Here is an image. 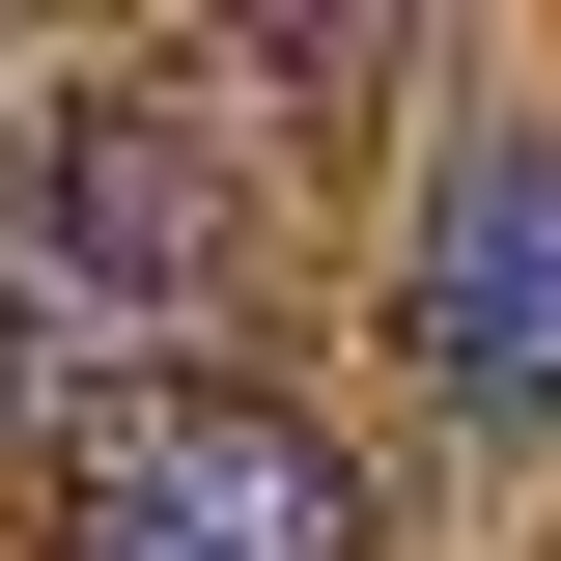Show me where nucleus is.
<instances>
[{"mask_svg":"<svg viewBox=\"0 0 561 561\" xmlns=\"http://www.w3.org/2000/svg\"><path fill=\"white\" fill-rule=\"evenodd\" d=\"M84 561H365V478H337V421H309V393L169 365V393L84 449Z\"/></svg>","mask_w":561,"mask_h":561,"instance_id":"f03ea898","label":"nucleus"},{"mask_svg":"<svg viewBox=\"0 0 561 561\" xmlns=\"http://www.w3.org/2000/svg\"><path fill=\"white\" fill-rule=\"evenodd\" d=\"M225 140L197 84H57V113L0 140V280H28V337H84V309H197L225 280Z\"/></svg>","mask_w":561,"mask_h":561,"instance_id":"f257e3e1","label":"nucleus"},{"mask_svg":"<svg viewBox=\"0 0 561 561\" xmlns=\"http://www.w3.org/2000/svg\"><path fill=\"white\" fill-rule=\"evenodd\" d=\"M421 393L478 421V449H561V113H505V140H449L421 169Z\"/></svg>","mask_w":561,"mask_h":561,"instance_id":"7ed1b4c3","label":"nucleus"},{"mask_svg":"<svg viewBox=\"0 0 561 561\" xmlns=\"http://www.w3.org/2000/svg\"><path fill=\"white\" fill-rule=\"evenodd\" d=\"M28 393H57V337H28V280H0V421H28Z\"/></svg>","mask_w":561,"mask_h":561,"instance_id":"20e7f679","label":"nucleus"}]
</instances>
